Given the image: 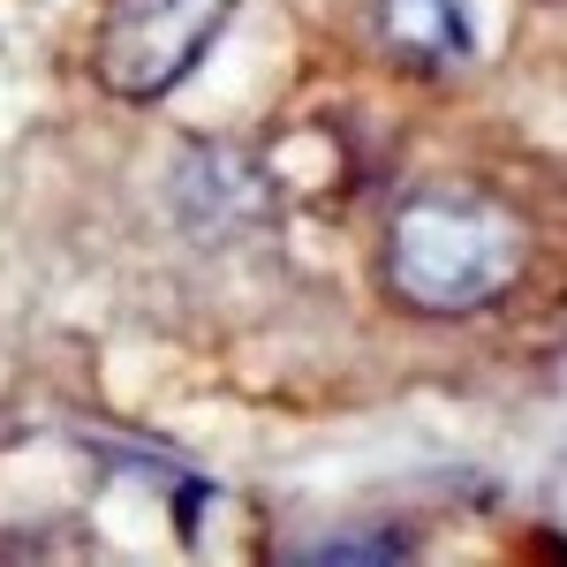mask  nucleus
<instances>
[{
  "instance_id": "nucleus-1",
  "label": "nucleus",
  "mask_w": 567,
  "mask_h": 567,
  "mask_svg": "<svg viewBox=\"0 0 567 567\" xmlns=\"http://www.w3.org/2000/svg\"><path fill=\"white\" fill-rule=\"evenodd\" d=\"M379 272L409 310L462 318V310H484L492 296H507V280L523 272V227L484 189L432 182V189L393 205L386 243H379Z\"/></svg>"
},
{
  "instance_id": "nucleus-2",
  "label": "nucleus",
  "mask_w": 567,
  "mask_h": 567,
  "mask_svg": "<svg viewBox=\"0 0 567 567\" xmlns=\"http://www.w3.org/2000/svg\"><path fill=\"white\" fill-rule=\"evenodd\" d=\"M243 0H106L99 39H91V69L114 99H175L197 61L227 39Z\"/></svg>"
},
{
  "instance_id": "nucleus-3",
  "label": "nucleus",
  "mask_w": 567,
  "mask_h": 567,
  "mask_svg": "<svg viewBox=\"0 0 567 567\" xmlns=\"http://www.w3.org/2000/svg\"><path fill=\"white\" fill-rule=\"evenodd\" d=\"M175 213L197 243H235V235H258L272 213V189L265 167L235 144H197L175 175Z\"/></svg>"
},
{
  "instance_id": "nucleus-4",
  "label": "nucleus",
  "mask_w": 567,
  "mask_h": 567,
  "mask_svg": "<svg viewBox=\"0 0 567 567\" xmlns=\"http://www.w3.org/2000/svg\"><path fill=\"white\" fill-rule=\"evenodd\" d=\"M379 45L416 76H446L477 61V8L470 0H379Z\"/></svg>"
},
{
  "instance_id": "nucleus-5",
  "label": "nucleus",
  "mask_w": 567,
  "mask_h": 567,
  "mask_svg": "<svg viewBox=\"0 0 567 567\" xmlns=\"http://www.w3.org/2000/svg\"><path fill=\"white\" fill-rule=\"evenodd\" d=\"M401 553V537H326L318 545V560H386Z\"/></svg>"
}]
</instances>
